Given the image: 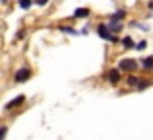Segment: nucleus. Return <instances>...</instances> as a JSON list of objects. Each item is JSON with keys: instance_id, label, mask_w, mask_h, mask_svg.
I'll use <instances>...</instances> for the list:
<instances>
[{"instance_id": "f257e3e1", "label": "nucleus", "mask_w": 153, "mask_h": 140, "mask_svg": "<svg viewBox=\"0 0 153 140\" xmlns=\"http://www.w3.org/2000/svg\"><path fill=\"white\" fill-rule=\"evenodd\" d=\"M29 76H31V70L27 68V66H23V68H19V70L14 74V80H16V82H25Z\"/></svg>"}, {"instance_id": "f03ea898", "label": "nucleus", "mask_w": 153, "mask_h": 140, "mask_svg": "<svg viewBox=\"0 0 153 140\" xmlns=\"http://www.w3.org/2000/svg\"><path fill=\"white\" fill-rule=\"evenodd\" d=\"M118 68L120 70H136V68H138V62L132 61V58H124V61H120Z\"/></svg>"}, {"instance_id": "7ed1b4c3", "label": "nucleus", "mask_w": 153, "mask_h": 140, "mask_svg": "<svg viewBox=\"0 0 153 140\" xmlns=\"http://www.w3.org/2000/svg\"><path fill=\"white\" fill-rule=\"evenodd\" d=\"M23 101H25V97H23V95H18V97H16V99H12V101H8V103H6V107H4V109H6V111H10V109H14V107L22 105Z\"/></svg>"}, {"instance_id": "20e7f679", "label": "nucleus", "mask_w": 153, "mask_h": 140, "mask_svg": "<svg viewBox=\"0 0 153 140\" xmlns=\"http://www.w3.org/2000/svg\"><path fill=\"white\" fill-rule=\"evenodd\" d=\"M99 35H101L103 39H108V41H116V37H114V35L107 33V25H99Z\"/></svg>"}, {"instance_id": "39448f33", "label": "nucleus", "mask_w": 153, "mask_h": 140, "mask_svg": "<svg viewBox=\"0 0 153 140\" xmlns=\"http://www.w3.org/2000/svg\"><path fill=\"white\" fill-rule=\"evenodd\" d=\"M107 80H111V84H116V82L120 80V72H118V70H111V72L107 74Z\"/></svg>"}, {"instance_id": "423d86ee", "label": "nucleus", "mask_w": 153, "mask_h": 140, "mask_svg": "<svg viewBox=\"0 0 153 140\" xmlns=\"http://www.w3.org/2000/svg\"><path fill=\"white\" fill-rule=\"evenodd\" d=\"M89 16V10L87 8H78V10L74 12V18H87Z\"/></svg>"}, {"instance_id": "0eeeda50", "label": "nucleus", "mask_w": 153, "mask_h": 140, "mask_svg": "<svg viewBox=\"0 0 153 140\" xmlns=\"http://www.w3.org/2000/svg\"><path fill=\"white\" fill-rule=\"evenodd\" d=\"M124 16H126V12H124V10H118L116 14L111 16V22H120V19H124Z\"/></svg>"}, {"instance_id": "6e6552de", "label": "nucleus", "mask_w": 153, "mask_h": 140, "mask_svg": "<svg viewBox=\"0 0 153 140\" xmlns=\"http://www.w3.org/2000/svg\"><path fill=\"white\" fill-rule=\"evenodd\" d=\"M122 45L126 47V49H136V45H134V41H132L130 37H124L122 39Z\"/></svg>"}, {"instance_id": "1a4fd4ad", "label": "nucleus", "mask_w": 153, "mask_h": 140, "mask_svg": "<svg viewBox=\"0 0 153 140\" xmlns=\"http://www.w3.org/2000/svg\"><path fill=\"white\" fill-rule=\"evenodd\" d=\"M143 68H153V57H147V58H143Z\"/></svg>"}, {"instance_id": "9d476101", "label": "nucleus", "mask_w": 153, "mask_h": 140, "mask_svg": "<svg viewBox=\"0 0 153 140\" xmlns=\"http://www.w3.org/2000/svg\"><path fill=\"white\" fill-rule=\"evenodd\" d=\"M60 31H62V33H68V35H78V31L76 29H72V27H60Z\"/></svg>"}, {"instance_id": "9b49d317", "label": "nucleus", "mask_w": 153, "mask_h": 140, "mask_svg": "<svg viewBox=\"0 0 153 140\" xmlns=\"http://www.w3.org/2000/svg\"><path fill=\"white\" fill-rule=\"evenodd\" d=\"M128 84H130V86H140L142 82H140L136 76H128Z\"/></svg>"}, {"instance_id": "f8f14e48", "label": "nucleus", "mask_w": 153, "mask_h": 140, "mask_svg": "<svg viewBox=\"0 0 153 140\" xmlns=\"http://www.w3.org/2000/svg\"><path fill=\"white\" fill-rule=\"evenodd\" d=\"M19 6H22L23 10H27V8L31 6V0H19Z\"/></svg>"}, {"instance_id": "ddd939ff", "label": "nucleus", "mask_w": 153, "mask_h": 140, "mask_svg": "<svg viewBox=\"0 0 153 140\" xmlns=\"http://www.w3.org/2000/svg\"><path fill=\"white\" fill-rule=\"evenodd\" d=\"M146 45H147L146 41H140V43H136V49H138V51H142V49H146Z\"/></svg>"}, {"instance_id": "4468645a", "label": "nucleus", "mask_w": 153, "mask_h": 140, "mask_svg": "<svg viewBox=\"0 0 153 140\" xmlns=\"http://www.w3.org/2000/svg\"><path fill=\"white\" fill-rule=\"evenodd\" d=\"M147 86H149V84H147V82H142V84H140L138 88H140V90H143V88H147Z\"/></svg>"}, {"instance_id": "2eb2a0df", "label": "nucleus", "mask_w": 153, "mask_h": 140, "mask_svg": "<svg viewBox=\"0 0 153 140\" xmlns=\"http://www.w3.org/2000/svg\"><path fill=\"white\" fill-rule=\"evenodd\" d=\"M47 2H49V0H37V4H39V6H45Z\"/></svg>"}]
</instances>
